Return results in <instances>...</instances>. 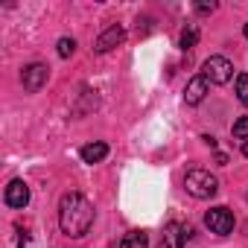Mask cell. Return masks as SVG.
<instances>
[{
  "label": "cell",
  "instance_id": "ac0fdd59",
  "mask_svg": "<svg viewBox=\"0 0 248 248\" xmlns=\"http://www.w3.org/2000/svg\"><path fill=\"white\" fill-rule=\"evenodd\" d=\"M242 32H245V38H248V24H245V30H242Z\"/></svg>",
  "mask_w": 248,
  "mask_h": 248
},
{
  "label": "cell",
  "instance_id": "7a4b0ae2",
  "mask_svg": "<svg viewBox=\"0 0 248 248\" xmlns=\"http://www.w3.org/2000/svg\"><path fill=\"white\" fill-rule=\"evenodd\" d=\"M184 187H187V193H190L193 199H210V196H216L219 181H216V175H210L207 170H190L187 178H184Z\"/></svg>",
  "mask_w": 248,
  "mask_h": 248
},
{
  "label": "cell",
  "instance_id": "9a60e30c",
  "mask_svg": "<svg viewBox=\"0 0 248 248\" xmlns=\"http://www.w3.org/2000/svg\"><path fill=\"white\" fill-rule=\"evenodd\" d=\"M233 138H242V140H248V117H239V120L233 123Z\"/></svg>",
  "mask_w": 248,
  "mask_h": 248
},
{
  "label": "cell",
  "instance_id": "5b68a950",
  "mask_svg": "<svg viewBox=\"0 0 248 248\" xmlns=\"http://www.w3.org/2000/svg\"><path fill=\"white\" fill-rule=\"evenodd\" d=\"M193 236V228L190 225H181V222H170L161 233V248H184V242Z\"/></svg>",
  "mask_w": 248,
  "mask_h": 248
},
{
  "label": "cell",
  "instance_id": "8992f818",
  "mask_svg": "<svg viewBox=\"0 0 248 248\" xmlns=\"http://www.w3.org/2000/svg\"><path fill=\"white\" fill-rule=\"evenodd\" d=\"M47 76H50V70H47V64H30V67H24V73H21V82H24V91H30V93H35V91H41V88L47 85Z\"/></svg>",
  "mask_w": 248,
  "mask_h": 248
},
{
  "label": "cell",
  "instance_id": "ba28073f",
  "mask_svg": "<svg viewBox=\"0 0 248 248\" xmlns=\"http://www.w3.org/2000/svg\"><path fill=\"white\" fill-rule=\"evenodd\" d=\"M123 41H126V30L114 24V27H108V30H105V32L96 38V47H93V50H96V53H108V50L120 47Z\"/></svg>",
  "mask_w": 248,
  "mask_h": 248
},
{
  "label": "cell",
  "instance_id": "277c9868",
  "mask_svg": "<svg viewBox=\"0 0 248 248\" xmlns=\"http://www.w3.org/2000/svg\"><path fill=\"white\" fill-rule=\"evenodd\" d=\"M204 225H207L213 233L225 236V233H231V231H233V213H231L228 207H213V210H207V213H204Z\"/></svg>",
  "mask_w": 248,
  "mask_h": 248
},
{
  "label": "cell",
  "instance_id": "5bb4252c",
  "mask_svg": "<svg viewBox=\"0 0 248 248\" xmlns=\"http://www.w3.org/2000/svg\"><path fill=\"white\" fill-rule=\"evenodd\" d=\"M73 50H76V41H73V38H59V56H62V59L73 56Z\"/></svg>",
  "mask_w": 248,
  "mask_h": 248
},
{
  "label": "cell",
  "instance_id": "3957f363",
  "mask_svg": "<svg viewBox=\"0 0 248 248\" xmlns=\"http://www.w3.org/2000/svg\"><path fill=\"white\" fill-rule=\"evenodd\" d=\"M204 76L213 82V85H225L233 79V64L225 59V56H210L204 62Z\"/></svg>",
  "mask_w": 248,
  "mask_h": 248
},
{
  "label": "cell",
  "instance_id": "52a82bcc",
  "mask_svg": "<svg viewBox=\"0 0 248 248\" xmlns=\"http://www.w3.org/2000/svg\"><path fill=\"white\" fill-rule=\"evenodd\" d=\"M207 91H210V79H207L204 73H202V76H193V79L187 82V88H184V102H187V105H199Z\"/></svg>",
  "mask_w": 248,
  "mask_h": 248
},
{
  "label": "cell",
  "instance_id": "4fadbf2b",
  "mask_svg": "<svg viewBox=\"0 0 248 248\" xmlns=\"http://www.w3.org/2000/svg\"><path fill=\"white\" fill-rule=\"evenodd\" d=\"M236 96H239L242 105H248V73L236 76Z\"/></svg>",
  "mask_w": 248,
  "mask_h": 248
},
{
  "label": "cell",
  "instance_id": "6da1fadb",
  "mask_svg": "<svg viewBox=\"0 0 248 248\" xmlns=\"http://www.w3.org/2000/svg\"><path fill=\"white\" fill-rule=\"evenodd\" d=\"M59 225L67 236L79 239L91 231L93 225V204L82 193H67L59 204Z\"/></svg>",
  "mask_w": 248,
  "mask_h": 248
},
{
  "label": "cell",
  "instance_id": "e0dca14e",
  "mask_svg": "<svg viewBox=\"0 0 248 248\" xmlns=\"http://www.w3.org/2000/svg\"><path fill=\"white\" fill-rule=\"evenodd\" d=\"M242 152H245V158H248V140H245V143H242Z\"/></svg>",
  "mask_w": 248,
  "mask_h": 248
},
{
  "label": "cell",
  "instance_id": "9c48e42d",
  "mask_svg": "<svg viewBox=\"0 0 248 248\" xmlns=\"http://www.w3.org/2000/svg\"><path fill=\"white\" fill-rule=\"evenodd\" d=\"M6 204L9 207H18V210L27 207L30 204V187L24 181H18V178L9 181V187H6Z\"/></svg>",
  "mask_w": 248,
  "mask_h": 248
},
{
  "label": "cell",
  "instance_id": "30bf717a",
  "mask_svg": "<svg viewBox=\"0 0 248 248\" xmlns=\"http://www.w3.org/2000/svg\"><path fill=\"white\" fill-rule=\"evenodd\" d=\"M105 155H108V146H105V143H99V140H96V143L82 146V161H85V164H99Z\"/></svg>",
  "mask_w": 248,
  "mask_h": 248
},
{
  "label": "cell",
  "instance_id": "8fae6325",
  "mask_svg": "<svg viewBox=\"0 0 248 248\" xmlns=\"http://www.w3.org/2000/svg\"><path fill=\"white\" fill-rule=\"evenodd\" d=\"M120 248H149V236H146L143 231H132V233L123 236Z\"/></svg>",
  "mask_w": 248,
  "mask_h": 248
},
{
  "label": "cell",
  "instance_id": "7c38bea8",
  "mask_svg": "<svg viewBox=\"0 0 248 248\" xmlns=\"http://www.w3.org/2000/svg\"><path fill=\"white\" fill-rule=\"evenodd\" d=\"M196 41H199V27H196V24H190V27L181 32V47H184V50H193V47H196Z\"/></svg>",
  "mask_w": 248,
  "mask_h": 248
},
{
  "label": "cell",
  "instance_id": "2e32d148",
  "mask_svg": "<svg viewBox=\"0 0 248 248\" xmlns=\"http://www.w3.org/2000/svg\"><path fill=\"white\" fill-rule=\"evenodd\" d=\"M196 9H199V12H213V9H216V6H213V3H199V6H196Z\"/></svg>",
  "mask_w": 248,
  "mask_h": 248
}]
</instances>
